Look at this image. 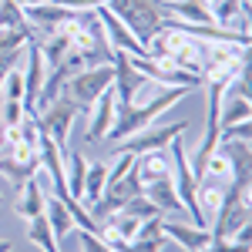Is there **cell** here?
<instances>
[{"label":"cell","instance_id":"27","mask_svg":"<svg viewBox=\"0 0 252 252\" xmlns=\"http://www.w3.org/2000/svg\"><path fill=\"white\" fill-rule=\"evenodd\" d=\"M34 34H24V31H0V51H20Z\"/></svg>","mask_w":252,"mask_h":252},{"label":"cell","instance_id":"31","mask_svg":"<svg viewBox=\"0 0 252 252\" xmlns=\"http://www.w3.org/2000/svg\"><path fill=\"white\" fill-rule=\"evenodd\" d=\"M20 54H24V47H20V51H0V84H3V78H7L10 67H17Z\"/></svg>","mask_w":252,"mask_h":252},{"label":"cell","instance_id":"33","mask_svg":"<svg viewBox=\"0 0 252 252\" xmlns=\"http://www.w3.org/2000/svg\"><path fill=\"white\" fill-rule=\"evenodd\" d=\"M14 3H17V7H24V10H27V7H34V3H47V0H14Z\"/></svg>","mask_w":252,"mask_h":252},{"label":"cell","instance_id":"2","mask_svg":"<svg viewBox=\"0 0 252 252\" xmlns=\"http://www.w3.org/2000/svg\"><path fill=\"white\" fill-rule=\"evenodd\" d=\"M104 7L115 14L141 44H148V37L155 34L165 20V7L161 0H104Z\"/></svg>","mask_w":252,"mask_h":252},{"label":"cell","instance_id":"16","mask_svg":"<svg viewBox=\"0 0 252 252\" xmlns=\"http://www.w3.org/2000/svg\"><path fill=\"white\" fill-rule=\"evenodd\" d=\"M40 54H44V64H47V67H54L64 54H71V24L47 31V37L40 44Z\"/></svg>","mask_w":252,"mask_h":252},{"label":"cell","instance_id":"30","mask_svg":"<svg viewBox=\"0 0 252 252\" xmlns=\"http://www.w3.org/2000/svg\"><path fill=\"white\" fill-rule=\"evenodd\" d=\"M78 239H81V252H115L111 246H104L94 232H81L78 229Z\"/></svg>","mask_w":252,"mask_h":252},{"label":"cell","instance_id":"28","mask_svg":"<svg viewBox=\"0 0 252 252\" xmlns=\"http://www.w3.org/2000/svg\"><path fill=\"white\" fill-rule=\"evenodd\" d=\"M252 246H246V242H235V239H212L209 246L202 252H249Z\"/></svg>","mask_w":252,"mask_h":252},{"label":"cell","instance_id":"24","mask_svg":"<svg viewBox=\"0 0 252 252\" xmlns=\"http://www.w3.org/2000/svg\"><path fill=\"white\" fill-rule=\"evenodd\" d=\"M121 212H125V215H131V219H138V222H148V219L161 215V212L155 209V205H152V202L145 198V192H141V195H135V198H128V202L121 205Z\"/></svg>","mask_w":252,"mask_h":252},{"label":"cell","instance_id":"10","mask_svg":"<svg viewBox=\"0 0 252 252\" xmlns=\"http://www.w3.org/2000/svg\"><path fill=\"white\" fill-rule=\"evenodd\" d=\"M78 14H81V10L61 7V3H54V0H47V3H34V7H27V10H24L27 24H37L40 31H54V27H64V24L78 20Z\"/></svg>","mask_w":252,"mask_h":252},{"label":"cell","instance_id":"3","mask_svg":"<svg viewBox=\"0 0 252 252\" xmlns=\"http://www.w3.org/2000/svg\"><path fill=\"white\" fill-rule=\"evenodd\" d=\"M111 81H115L111 64L84 67L81 74H74V78L64 84V97L78 108V115H88V111H91V104L101 97V91H108V88H111Z\"/></svg>","mask_w":252,"mask_h":252},{"label":"cell","instance_id":"22","mask_svg":"<svg viewBox=\"0 0 252 252\" xmlns=\"http://www.w3.org/2000/svg\"><path fill=\"white\" fill-rule=\"evenodd\" d=\"M222 195H225V185H215V182H198V209H202V215H205V222H212V215L219 212Z\"/></svg>","mask_w":252,"mask_h":252},{"label":"cell","instance_id":"34","mask_svg":"<svg viewBox=\"0 0 252 252\" xmlns=\"http://www.w3.org/2000/svg\"><path fill=\"white\" fill-rule=\"evenodd\" d=\"M0 252H10V242L7 239H0Z\"/></svg>","mask_w":252,"mask_h":252},{"label":"cell","instance_id":"35","mask_svg":"<svg viewBox=\"0 0 252 252\" xmlns=\"http://www.w3.org/2000/svg\"><path fill=\"white\" fill-rule=\"evenodd\" d=\"M161 3H168V0H161Z\"/></svg>","mask_w":252,"mask_h":252},{"label":"cell","instance_id":"13","mask_svg":"<svg viewBox=\"0 0 252 252\" xmlns=\"http://www.w3.org/2000/svg\"><path fill=\"white\" fill-rule=\"evenodd\" d=\"M141 192H145V198H148L161 215L165 212H185V205H182V198H178V192H175V185H172V175H168V178H158L152 185H145Z\"/></svg>","mask_w":252,"mask_h":252},{"label":"cell","instance_id":"20","mask_svg":"<svg viewBox=\"0 0 252 252\" xmlns=\"http://www.w3.org/2000/svg\"><path fill=\"white\" fill-rule=\"evenodd\" d=\"M27 239H31L40 252H61L58 249V239H54V232H51L47 215H37V219H31V222H27Z\"/></svg>","mask_w":252,"mask_h":252},{"label":"cell","instance_id":"17","mask_svg":"<svg viewBox=\"0 0 252 252\" xmlns=\"http://www.w3.org/2000/svg\"><path fill=\"white\" fill-rule=\"evenodd\" d=\"M44 215H47V222H51V232H54V239H64V235L74 232V219H71V212L64 209V202H61L58 195H47Z\"/></svg>","mask_w":252,"mask_h":252},{"label":"cell","instance_id":"9","mask_svg":"<svg viewBox=\"0 0 252 252\" xmlns=\"http://www.w3.org/2000/svg\"><path fill=\"white\" fill-rule=\"evenodd\" d=\"M91 128H88V141H104L108 131H111V125H115V115H118V97H115V88H108V91H101L94 104H91Z\"/></svg>","mask_w":252,"mask_h":252},{"label":"cell","instance_id":"19","mask_svg":"<svg viewBox=\"0 0 252 252\" xmlns=\"http://www.w3.org/2000/svg\"><path fill=\"white\" fill-rule=\"evenodd\" d=\"M84 172H88V158L81 152H71L67 161H64V182H67V195L78 198V202L84 195Z\"/></svg>","mask_w":252,"mask_h":252},{"label":"cell","instance_id":"18","mask_svg":"<svg viewBox=\"0 0 252 252\" xmlns=\"http://www.w3.org/2000/svg\"><path fill=\"white\" fill-rule=\"evenodd\" d=\"M104 189H108V165H104V161H91L88 172H84V195H81V205L88 209L94 198H101Z\"/></svg>","mask_w":252,"mask_h":252},{"label":"cell","instance_id":"29","mask_svg":"<svg viewBox=\"0 0 252 252\" xmlns=\"http://www.w3.org/2000/svg\"><path fill=\"white\" fill-rule=\"evenodd\" d=\"M27 115L24 111V104L20 101H3V128H14V125H20V118Z\"/></svg>","mask_w":252,"mask_h":252},{"label":"cell","instance_id":"23","mask_svg":"<svg viewBox=\"0 0 252 252\" xmlns=\"http://www.w3.org/2000/svg\"><path fill=\"white\" fill-rule=\"evenodd\" d=\"M0 31H24V34H34L31 24L24 17V7H17L14 0H0Z\"/></svg>","mask_w":252,"mask_h":252},{"label":"cell","instance_id":"6","mask_svg":"<svg viewBox=\"0 0 252 252\" xmlns=\"http://www.w3.org/2000/svg\"><path fill=\"white\" fill-rule=\"evenodd\" d=\"M94 14H97V20H101V27H104V40H108V47L111 51H125L128 58H145V44L121 24V20L101 3V7H94Z\"/></svg>","mask_w":252,"mask_h":252},{"label":"cell","instance_id":"21","mask_svg":"<svg viewBox=\"0 0 252 252\" xmlns=\"http://www.w3.org/2000/svg\"><path fill=\"white\" fill-rule=\"evenodd\" d=\"M242 121H252V101L249 97L235 94L222 111H219V128H229V125H242Z\"/></svg>","mask_w":252,"mask_h":252},{"label":"cell","instance_id":"25","mask_svg":"<svg viewBox=\"0 0 252 252\" xmlns=\"http://www.w3.org/2000/svg\"><path fill=\"white\" fill-rule=\"evenodd\" d=\"M0 101H20L24 104V74L17 67H10L3 84H0Z\"/></svg>","mask_w":252,"mask_h":252},{"label":"cell","instance_id":"1","mask_svg":"<svg viewBox=\"0 0 252 252\" xmlns=\"http://www.w3.org/2000/svg\"><path fill=\"white\" fill-rule=\"evenodd\" d=\"M185 94H189V88H161V84H158V91L148 97V101H138V104H125V108H118L115 125H111V131H108V138H111V148H115L118 141L131 138L135 131L148 128V125H152V121H155V118L161 115L165 108L178 104Z\"/></svg>","mask_w":252,"mask_h":252},{"label":"cell","instance_id":"4","mask_svg":"<svg viewBox=\"0 0 252 252\" xmlns=\"http://www.w3.org/2000/svg\"><path fill=\"white\" fill-rule=\"evenodd\" d=\"M34 118H37L40 135H47L61 152H67V138H71V128H74V121H78V108L61 94L51 108H44V111L34 115Z\"/></svg>","mask_w":252,"mask_h":252},{"label":"cell","instance_id":"12","mask_svg":"<svg viewBox=\"0 0 252 252\" xmlns=\"http://www.w3.org/2000/svg\"><path fill=\"white\" fill-rule=\"evenodd\" d=\"M165 229V239L178 242L185 252H202L209 242H212V232L209 229H198V225H185V222H161Z\"/></svg>","mask_w":252,"mask_h":252},{"label":"cell","instance_id":"32","mask_svg":"<svg viewBox=\"0 0 252 252\" xmlns=\"http://www.w3.org/2000/svg\"><path fill=\"white\" fill-rule=\"evenodd\" d=\"M54 3L71 7V10H94V7H101V3H104V0H54Z\"/></svg>","mask_w":252,"mask_h":252},{"label":"cell","instance_id":"7","mask_svg":"<svg viewBox=\"0 0 252 252\" xmlns=\"http://www.w3.org/2000/svg\"><path fill=\"white\" fill-rule=\"evenodd\" d=\"M219 152L225 155L229 172H232V182H229V185L249 192V182H252V148H249V141H239V138L219 141Z\"/></svg>","mask_w":252,"mask_h":252},{"label":"cell","instance_id":"15","mask_svg":"<svg viewBox=\"0 0 252 252\" xmlns=\"http://www.w3.org/2000/svg\"><path fill=\"white\" fill-rule=\"evenodd\" d=\"M161 7H165V17H175L182 24H212V14H209L205 0H168Z\"/></svg>","mask_w":252,"mask_h":252},{"label":"cell","instance_id":"8","mask_svg":"<svg viewBox=\"0 0 252 252\" xmlns=\"http://www.w3.org/2000/svg\"><path fill=\"white\" fill-rule=\"evenodd\" d=\"M44 205H47V189H44V178H40V172H37V175H31V178L24 182V189L17 192L14 212H17L24 222H31V219L44 215Z\"/></svg>","mask_w":252,"mask_h":252},{"label":"cell","instance_id":"5","mask_svg":"<svg viewBox=\"0 0 252 252\" xmlns=\"http://www.w3.org/2000/svg\"><path fill=\"white\" fill-rule=\"evenodd\" d=\"M189 131V121H175V125H165V128H141L131 138L118 141V152H131V155H141V152H155V148H168L178 135Z\"/></svg>","mask_w":252,"mask_h":252},{"label":"cell","instance_id":"26","mask_svg":"<svg viewBox=\"0 0 252 252\" xmlns=\"http://www.w3.org/2000/svg\"><path fill=\"white\" fill-rule=\"evenodd\" d=\"M135 168V155L131 152H115V165H108V182H118Z\"/></svg>","mask_w":252,"mask_h":252},{"label":"cell","instance_id":"14","mask_svg":"<svg viewBox=\"0 0 252 252\" xmlns=\"http://www.w3.org/2000/svg\"><path fill=\"white\" fill-rule=\"evenodd\" d=\"M161 215H155V219H148V222H141L138 225V232H135V239L128 242L131 246V252H161L165 249V229H161Z\"/></svg>","mask_w":252,"mask_h":252},{"label":"cell","instance_id":"11","mask_svg":"<svg viewBox=\"0 0 252 252\" xmlns=\"http://www.w3.org/2000/svg\"><path fill=\"white\" fill-rule=\"evenodd\" d=\"M141 185H152L158 178H168L172 175V158H168V148H155V152H141L135 155V168Z\"/></svg>","mask_w":252,"mask_h":252}]
</instances>
